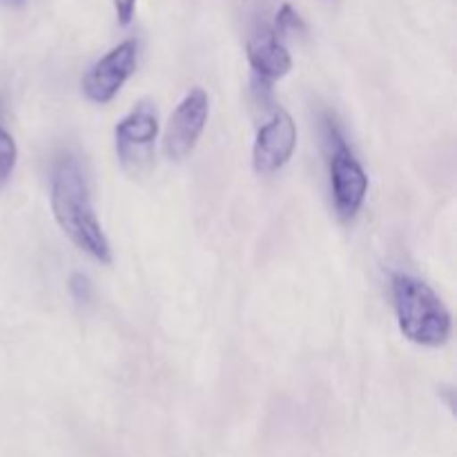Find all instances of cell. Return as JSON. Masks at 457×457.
Instances as JSON below:
<instances>
[{
  "mask_svg": "<svg viewBox=\"0 0 457 457\" xmlns=\"http://www.w3.org/2000/svg\"><path fill=\"white\" fill-rule=\"evenodd\" d=\"M138 45L134 38L123 40L114 49L98 58L87 74L83 76V92L92 103L105 105L114 101L116 94L123 89V85L132 79L137 71Z\"/></svg>",
  "mask_w": 457,
  "mask_h": 457,
  "instance_id": "6",
  "label": "cell"
},
{
  "mask_svg": "<svg viewBox=\"0 0 457 457\" xmlns=\"http://www.w3.org/2000/svg\"><path fill=\"white\" fill-rule=\"evenodd\" d=\"M159 114L150 101H141L116 123V154L128 170H141L152 159V147L159 138Z\"/></svg>",
  "mask_w": 457,
  "mask_h": 457,
  "instance_id": "4",
  "label": "cell"
},
{
  "mask_svg": "<svg viewBox=\"0 0 457 457\" xmlns=\"http://www.w3.org/2000/svg\"><path fill=\"white\" fill-rule=\"evenodd\" d=\"M391 295L400 333L411 344L440 348L449 342L453 320L440 295L427 281L409 272H395L391 277Z\"/></svg>",
  "mask_w": 457,
  "mask_h": 457,
  "instance_id": "2",
  "label": "cell"
},
{
  "mask_svg": "<svg viewBox=\"0 0 457 457\" xmlns=\"http://www.w3.org/2000/svg\"><path fill=\"white\" fill-rule=\"evenodd\" d=\"M324 138L328 147V174L335 210L344 221H351L357 217L369 195V174L333 116L324 119Z\"/></svg>",
  "mask_w": 457,
  "mask_h": 457,
  "instance_id": "3",
  "label": "cell"
},
{
  "mask_svg": "<svg viewBox=\"0 0 457 457\" xmlns=\"http://www.w3.org/2000/svg\"><path fill=\"white\" fill-rule=\"evenodd\" d=\"M297 147V123L286 110H275L257 129L253 143V165L257 174H275L290 163Z\"/></svg>",
  "mask_w": 457,
  "mask_h": 457,
  "instance_id": "7",
  "label": "cell"
},
{
  "mask_svg": "<svg viewBox=\"0 0 457 457\" xmlns=\"http://www.w3.org/2000/svg\"><path fill=\"white\" fill-rule=\"evenodd\" d=\"M49 205H52L58 228L70 237L71 244L79 245L98 263L110 266V239L94 212L87 177L76 156L65 154L54 163L52 181H49Z\"/></svg>",
  "mask_w": 457,
  "mask_h": 457,
  "instance_id": "1",
  "label": "cell"
},
{
  "mask_svg": "<svg viewBox=\"0 0 457 457\" xmlns=\"http://www.w3.org/2000/svg\"><path fill=\"white\" fill-rule=\"evenodd\" d=\"M210 119V98L208 92L201 87L190 89L177 110L172 112L168 120V128L163 134V154L170 161H183L195 152L201 134L205 132V125Z\"/></svg>",
  "mask_w": 457,
  "mask_h": 457,
  "instance_id": "5",
  "label": "cell"
},
{
  "mask_svg": "<svg viewBox=\"0 0 457 457\" xmlns=\"http://www.w3.org/2000/svg\"><path fill=\"white\" fill-rule=\"evenodd\" d=\"M18 163V145L13 141L12 132L4 128L3 119H0V187L12 179L13 170Z\"/></svg>",
  "mask_w": 457,
  "mask_h": 457,
  "instance_id": "9",
  "label": "cell"
},
{
  "mask_svg": "<svg viewBox=\"0 0 457 457\" xmlns=\"http://www.w3.org/2000/svg\"><path fill=\"white\" fill-rule=\"evenodd\" d=\"M112 3H114L116 21L120 25H129L134 18V12H137V0H112Z\"/></svg>",
  "mask_w": 457,
  "mask_h": 457,
  "instance_id": "12",
  "label": "cell"
},
{
  "mask_svg": "<svg viewBox=\"0 0 457 457\" xmlns=\"http://www.w3.org/2000/svg\"><path fill=\"white\" fill-rule=\"evenodd\" d=\"M7 3L9 4H22V3H25V0H7Z\"/></svg>",
  "mask_w": 457,
  "mask_h": 457,
  "instance_id": "13",
  "label": "cell"
},
{
  "mask_svg": "<svg viewBox=\"0 0 457 457\" xmlns=\"http://www.w3.org/2000/svg\"><path fill=\"white\" fill-rule=\"evenodd\" d=\"M293 31H306V25H303L302 16L295 12L293 4L284 3L275 16V27H272V34L281 40L286 34H293Z\"/></svg>",
  "mask_w": 457,
  "mask_h": 457,
  "instance_id": "10",
  "label": "cell"
},
{
  "mask_svg": "<svg viewBox=\"0 0 457 457\" xmlns=\"http://www.w3.org/2000/svg\"><path fill=\"white\" fill-rule=\"evenodd\" d=\"M70 293L79 303H85L92 299V281L83 272H71L70 277Z\"/></svg>",
  "mask_w": 457,
  "mask_h": 457,
  "instance_id": "11",
  "label": "cell"
},
{
  "mask_svg": "<svg viewBox=\"0 0 457 457\" xmlns=\"http://www.w3.org/2000/svg\"><path fill=\"white\" fill-rule=\"evenodd\" d=\"M250 67L254 74V85L262 89H270L275 80L284 79L293 70V56L284 40L277 38L272 29H263L248 40L245 47Z\"/></svg>",
  "mask_w": 457,
  "mask_h": 457,
  "instance_id": "8",
  "label": "cell"
}]
</instances>
